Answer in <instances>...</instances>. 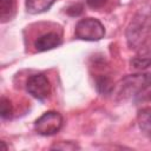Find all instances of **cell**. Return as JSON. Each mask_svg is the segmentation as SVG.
Returning a JSON list of instances; mask_svg holds the SVG:
<instances>
[{"instance_id": "cell-14", "label": "cell", "mask_w": 151, "mask_h": 151, "mask_svg": "<svg viewBox=\"0 0 151 151\" xmlns=\"http://www.w3.org/2000/svg\"><path fill=\"white\" fill-rule=\"evenodd\" d=\"M81 12H83V6L79 5V4H77V5H71V6L67 7V9H66V13H67L68 15H71V17H77V15L81 14Z\"/></svg>"}, {"instance_id": "cell-10", "label": "cell", "mask_w": 151, "mask_h": 151, "mask_svg": "<svg viewBox=\"0 0 151 151\" xmlns=\"http://www.w3.org/2000/svg\"><path fill=\"white\" fill-rule=\"evenodd\" d=\"M14 12V0H0V19L2 22L9 20Z\"/></svg>"}, {"instance_id": "cell-9", "label": "cell", "mask_w": 151, "mask_h": 151, "mask_svg": "<svg viewBox=\"0 0 151 151\" xmlns=\"http://www.w3.org/2000/svg\"><path fill=\"white\" fill-rule=\"evenodd\" d=\"M96 87L99 93L109 96L113 91V83L107 76H99L96 78Z\"/></svg>"}, {"instance_id": "cell-15", "label": "cell", "mask_w": 151, "mask_h": 151, "mask_svg": "<svg viewBox=\"0 0 151 151\" xmlns=\"http://www.w3.org/2000/svg\"><path fill=\"white\" fill-rule=\"evenodd\" d=\"M86 4H87L91 8L98 9V8H101V7L106 4V0H86Z\"/></svg>"}, {"instance_id": "cell-2", "label": "cell", "mask_w": 151, "mask_h": 151, "mask_svg": "<svg viewBox=\"0 0 151 151\" xmlns=\"http://www.w3.org/2000/svg\"><path fill=\"white\" fill-rule=\"evenodd\" d=\"M150 86H151V73L131 74L123 79L120 94L124 97L133 96L137 100H140Z\"/></svg>"}, {"instance_id": "cell-1", "label": "cell", "mask_w": 151, "mask_h": 151, "mask_svg": "<svg viewBox=\"0 0 151 151\" xmlns=\"http://www.w3.org/2000/svg\"><path fill=\"white\" fill-rule=\"evenodd\" d=\"M151 29V7L140 9L126 29L127 44L131 48H142Z\"/></svg>"}, {"instance_id": "cell-5", "label": "cell", "mask_w": 151, "mask_h": 151, "mask_svg": "<svg viewBox=\"0 0 151 151\" xmlns=\"http://www.w3.org/2000/svg\"><path fill=\"white\" fill-rule=\"evenodd\" d=\"M27 92L38 100H45L51 93V85L48 78L44 73H37L28 77L26 81Z\"/></svg>"}, {"instance_id": "cell-3", "label": "cell", "mask_w": 151, "mask_h": 151, "mask_svg": "<svg viewBox=\"0 0 151 151\" xmlns=\"http://www.w3.org/2000/svg\"><path fill=\"white\" fill-rule=\"evenodd\" d=\"M76 38L87 41H97L104 38L105 28L103 24L94 18H85L78 21L74 29Z\"/></svg>"}, {"instance_id": "cell-4", "label": "cell", "mask_w": 151, "mask_h": 151, "mask_svg": "<svg viewBox=\"0 0 151 151\" xmlns=\"http://www.w3.org/2000/svg\"><path fill=\"white\" fill-rule=\"evenodd\" d=\"M63 126V117L57 111H47L34 122V130L41 136H52Z\"/></svg>"}, {"instance_id": "cell-11", "label": "cell", "mask_w": 151, "mask_h": 151, "mask_svg": "<svg viewBox=\"0 0 151 151\" xmlns=\"http://www.w3.org/2000/svg\"><path fill=\"white\" fill-rule=\"evenodd\" d=\"M131 65L134 68L142 70L151 65V52H144L142 55H137L131 60Z\"/></svg>"}, {"instance_id": "cell-8", "label": "cell", "mask_w": 151, "mask_h": 151, "mask_svg": "<svg viewBox=\"0 0 151 151\" xmlns=\"http://www.w3.org/2000/svg\"><path fill=\"white\" fill-rule=\"evenodd\" d=\"M25 4L28 13L39 14L48 11L54 4V0H25Z\"/></svg>"}, {"instance_id": "cell-7", "label": "cell", "mask_w": 151, "mask_h": 151, "mask_svg": "<svg viewBox=\"0 0 151 151\" xmlns=\"http://www.w3.org/2000/svg\"><path fill=\"white\" fill-rule=\"evenodd\" d=\"M137 122L140 131L149 138H151V107H144L138 111Z\"/></svg>"}, {"instance_id": "cell-12", "label": "cell", "mask_w": 151, "mask_h": 151, "mask_svg": "<svg viewBox=\"0 0 151 151\" xmlns=\"http://www.w3.org/2000/svg\"><path fill=\"white\" fill-rule=\"evenodd\" d=\"M0 116L2 119H9L13 116V106L6 97H1L0 100Z\"/></svg>"}, {"instance_id": "cell-6", "label": "cell", "mask_w": 151, "mask_h": 151, "mask_svg": "<svg viewBox=\"0 0 151 151\" xmlns=\"http://www.w3.org/2000/svg\"><path fill=\"white\" fill-rule=\"evenodd\" d=\"M60 44H61L60 35L54 32H48L40 35L34 41V48L38 52H45V51H50L52 48L58 47Z\"/></svg>"}, {"instance_id": "cell-13", "label": "cell", "mask_w": 151, "mask_h": 151, "mask_svg": "<svg viewBox=\"0 0 151 151\" xmlns=\"http://www.w3.org/2000/svg\"><path fill=\"white\" fill-rule=\"evenodd\" d=\"M51 149H59V150H76L79 146L72 142H60L59 144H54Z\"/></svg>"}]
</instances>
